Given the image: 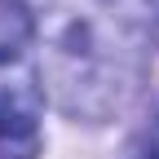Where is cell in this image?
<instances>
[{
	"mask_svg": "<svg viewBox=\"0 0 159 159\" xmlns=\"http://www.w3.org/2000/svg\"><path fill=\"white\" fill-rule=\"evenodd\" d=\"M40 75L71 119L119 115L146 71L150 0H40Z\"/></svg>",
	"mask_w": 159,
	"mask_h": 159,
	"instance_id": "6da1fadb",
	"label": "cell"
},
{
	"mask_svg": "<svg viewBox=\"0 0 159 159\" xmlns=\"http://www.w3.org/2000/svg\"><path fill=\"white\" fill-rule=\"evenodd\" d=\"M40 89L31 80H0V159H31L40 146Z\"/></svg>",
	"mask_w": 159,
	"mask_h": 159,
	"instance_id": "7a4b0ae2",
	"label": "cell"
},
{
	"mask_svg": "<svg viewBox=\"0 0 159 159\" xmlns=\"http://www.w3.org/2000/svg\"><path fill=\"white\" fill-rule=\"evenodd\" d=\"M35 40V13L22 0H0V66L18 62Z\"/></svg>",
	"mask_w": 159,
	"mask_h": 159,
	"instance_id": "3957f363",
	"label": "cell"
},
{
	"mask_svg": "<svg viewBox=\"0 0 159 159\" xmlns=\"http://www.w3.org/2000/svg\"><path fill=\"white\" fill-rule=\"evenodd\" d=\"M128 159H159V119L133 142V150H128Z\"/></svg>",
	"mask_w": 159,
	"mask_h": 159,
	"instance_id": "277c9868",
	"label": "cell"
}]
</instances>
